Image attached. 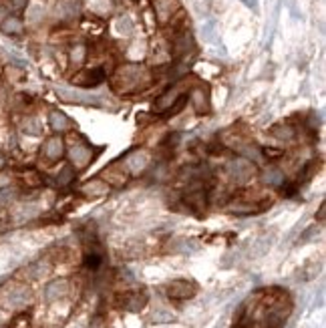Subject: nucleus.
<instances>
[{
    "label": "nucleus",
    "mask_w": 326,
    "mask_h": 328,
    "mask_svg": "<svg viewBox=\"0 0 326 328\" xmlns=\"http://www.w3.org/2000/svg\"><path fill=\"white\" fill-rule=\"evenodd\" d=\"M107 191H109V183L103 179H93V181L83 185V193L91 195V198H99V195H105Z\"/></svg>",
    "instance_id": "4468645a"
},
{
    "label": "nucleus",
    "mask_w": 326,
    "mask_h": 328,
    "mask_svg": "<svg viewBox=\"0 0 326 328\" xmlns=\"http://www.w3.org/2000/svg\"><path fill=\"white\" fill-rule=\"evenodd\" d=\"M147 163H149V155L145 151H135V153H131V155H127V159H125V167L129 171H133V173L143 171L147 167Z\"/></svg>",
    "instance_id": "9b49d317"
},
{
    "label": "nucleus",
    "mask_w": 326,
    "mask_h": 328,
    "mask_svg": "<svg viewBox=\"0 0 326 328\" xmlns=\"http://www.w3.org/2000/svg\"><path fill=\"white\" fill-rule=\"evenodd\" d=\"M191 105L195 107V111H198V113H207L209 111L207 93H204V89H193V93H191Z\"/></svg>",
    "instance_id": "2eb2a0df"
},
{
    "label": "nucleus",
    "mask_w": 326,
    "mask_h": 328,
    "mask_svg": "<svg viewBox=\"0 0 326 328\" xmlns=\"http://www.w3.org/2000/svg\"><path fill=\"white\" fill-rule=\"evenodd\" d=\"M242 153L248 157V159H254V161H262V149L256 147V145H246L242 147Z\"/></svg>",
    "instance_id": "b1692460"
},
{
    "label": "nucleus",
    "mask_w": 326,
    "mask_h": 328,
    "mask_svg": "<svg viewBox=\"0 0 326 328\" xmlns=\"http://www.w3.org/2000/svg\"><path fill=\"white\" fill-rule=\"evenodd\" d=\"M254 173V165L250 159L244 157H236L228 163V176L234 183H246Z\"/></svg>",
    "instance_id": "f03ea898"
},
{
    "label": "nucleus",
    "mask_w": 326,
    "mask_h": 328,
    "mask_svg": "<svg viewBox=\"0 0 326 328\" xmlns=\"http://www.w3.org/2000/svg\"><path fill=\"white\" fill-rule=\"evenodd\" d=\"M69 294V280H64V278H59V280H53L47 284V288H45V298L47 302H55L59 298H64Z\"/></svg>",
    "instance_id": "6e6552de"
},
{
    "label": "nucleus",
    "mask_w": 326,
    "mask_h": 328,
    "mask_svg": "<svg viewBox=\"0 0 326 328\" xmlns=\"http://www.w3.org/2000/svg\"><path fill=\"white\" fill-rule=\"evenodd\" d=\"M73 178H75V171L71 167H62L60 173H59V178H57V183L59 185H69L73 181Z\"/></svg>",
    "instance_id": "a878e982"
},
{
    "label": "nucleus",
    "mask_w": 326,
    "mask_h": 328,
    "mask_svg": "<svg viewBox=\"0 0 326 328\" xmlns=\"http://www.w3.org/2000/svg\"><path fill=\"white\" fill-rule=\"evenodd\" d=\"M0 29H2L4 34H20L23 32V23H20L16 16H8V18H4V23Z\"/></svg>",
    "instance_id": "aec40b11"
},
{
    "label": "nucleus",
    "mask_w": 326,
    "mask_h": 328,
    "mask_svg": "<svg viewBox=\"0 0 326 328\" xmlns=\"http://www.w3.org/2000/svg\"><path fill=\"white\" fill-rule=\"evenodd\" d=\"M49 123H51V127L55 129V131H67L69 127H71V119L64 115L62 111H51V115H49Z\"/></svg>",
    "instance_id": "dca6fc26"
},
{
    "label": "nucleus",
    "mask_w": 326,
    "mask_h": 328,
    "mask_svg": "<svg viewBox=\"0 0 326 328\" xmlns=\"http://www.w3.org/2000/svg\"><path fill=\"white\" fill-rule=\"evenodd\" d=\"M105 81V71L103 69H91V71H85L81 75H77L73 79L75 85L79 87H85V89H89V87H97L99 83Z\"/></svg>",
    "instance_id": "1a4fd4ad"
},
{
    "label": "nucleus",
    "mask_w": 326,
    "mask_h": 328,
    "mask_svg": "<svg viewBox=\"0 0 326 328\" xmlns=\"http://www.w3.org/2000/svg\"><path fill=\"white\" fill-rule=\"evenodd\" d=\"M244 2L250 6V8H254V10H258V2H256V0H244Z\"/></svg>",
    "instance_id": "72a5a7b5"
},
{
    "label": "nucleus",
    "mask_w": 326,
    "mask_h": 328,
    "mask_svg": "<svg viewBox=\"0 0 326 328\" xmlns=\"http://www.w3.org/2000/svg\"><path fill=\"white\" fill-rule=\"evenodd\" d=\"M16 200V189L14 187H0V206H8Z\"/></svg>",
    "instance_id": "5701e85b"
},
{
    "label": "nucleus",
    "mask_w": 326,
    "mask_h": 328,
    "mask_svg": "<svg viewBox=\"0 0 326 328\" xmlns=\"http://www.w3.org/2000/svg\"><path fill=\"white\" fill-rule=\"evenodd\" d=\"M23 131H25L27 135H40V133H42V127H40L38 119L30 117V119H27V121L23 123Z\"/></svg>",
    "instance_id": "4be33fe9"
},
{
    "label": "nucleus",
    "mask_w": 326,
    "mask_h": 328,
    "mask_svg": "<svg viewBox=\"0 0 326 328\" xmlns=\"http://www.w3.org/2000/svg\"><path fill=\"white\" fill-rule=\"evenodd\" d=\"M85 59V49L83 47H77L75 51H73V62H81Z\"/></svg>",
    "instance_id": "2f4dec72"
},
{
    "label": "nucleus",
    "mask_w": 326,
    "mask_h": 328,
    "mask_svg": "<svg viewBox=\"0 0 326 328\" xmlns=\"http://www.w3.org/2000/svg\"><path fill=\"white\" fill-rule=\"evenodd\" d=\"M314 236H318V228H316V226H310V228H308L306 232H304V234L300 236L298 244H306V242H310V239H312Z\"/></svg>",
    "instance_id": "bb28decb"
},
{
    "label": "nucleus",
    "mask_w": 326,
    "mask_h": 328,
    "mask_svg": "<svg viewBox=\"0 0 326 328\" xmlns=\"http://www.w3.org/2000/svg\"><path fill=\"white\" fill-rule=\"evenodd\" d=\"M262 181L270 187H278V185L284 183V173H282L280 169H276V167H270L262 173Z\"/></svg>",
    "instance_id": "f3484780"
},
{
    "label": "nucleus",
    "mask_w": 326,
    "mask_h": 328,
    "mask_svg": "<svg viewBox=\"0 0 326 328\" xmlns=\"http://www.w3.org/2000/svg\"><path fill=\"white\" fill-rule=\"evenodd\" d=\"M324 217H326V204H320V208H318V222L320 224L324 222Z\"/></svg>",
    "instance_id": "473e14b6"
},
{
    "label": "nucleus",
    "mask_w": 326,
    "mask_h": 328,
    "mask_svg": "<svg viewBox=\"0 0 326 328\" xmlns=\"http://www.w3.org/2000/svg\"><path fill=\"white\" fill-rule=\"evenodd\" d=\"M153 320H155V322H171V320H173V316H171L169 312L159 310V312H153Z\"/></svg>",
    "instance_id": "c756f323"
},
{
    "label": "nucleus",
    "mask_w": 326,
    "mask_h": 328,
    "mask_svg": "<svg viewBox=\"0 0 326 328\" xmlns=\"http://www.w3.org/2000/svg\"><path fill=\"white\" fill-rule=\"evenodd\" d=\"M12 328H30V320H29V316H27V314L16 316L14 322H12Z\"/></svg>",
    "instance_id": "cd10ccee"
},
{
    "label": "nucleus",
    "mask_w": 326,
    "mask_h": 328,
    "mask_svg": "<svg viewBox=\"0 0 326 328\" xmlns=\"http://www.w3.org/2000/svg\"><path fill=\"white\" fill-rule=\"evenodd\" d=\"M42 153L49 161H57L62 157V141L59 137H53V139H47V143L42 145Z\"/></svg>",
    "instance_id": "f8f14e48"
},
{
    "label": "nucleus",
    "mask_w": 326,
    "mask_h": 328,
    "mask_svg": "<svg viewBox=\"0 0 326 328\" xmlns=\"http://www.w3.org/2000/svg\"><path fill=\"white\" fill-rule=\"evenodd\" d=\"M0 328H4V326H0Z\"/></svg>",
    "instance_id": "f704fd0d"
},
{
    "label": "nucleus",
    "mask_w": 326,
    "mask_h": 328,
    "mask_svg": "<svg viewBox=\"0 0 326 328\" xmlns=\"http://www.w3.org/2000/svg\"><path fill=\"white\" fill-rule=\"evenodd\" d=\"M195 284L189 280H173L167 286V296L171 300H187L191 296H195Z\"/></svg>",
    "instance_id": "20e7f679"
},
{
    "label": "nucleus",
    "mask_w": 326,
    "mask_h": 328,
    "mask_svg": "<svg viewBox=\"0 0 326 328\" xmlns=\"http://www.w3.org/2000/svg\"><path fill=\"white\" fill-rule=\"evenodd\" d=\"M57 95H59L60 99H64V101H71V103H85V105H95V107H101V105H103V99H101V97L85 95V93H81V91L64 89V87H59Z\"/></svg>",
    "instance_id": "39448f33"
},
{
    "label": "nucleus",
    "mask_w": 326,
    "mask_h": 328,
    "mask_svg": "<svg viewBox=\"0 0 326 328\" xmlns=\"http://www.w3.org/2000/svg\"><path fill=\"white\" fill-rule=\"evenodd\" d=\"M101 264H103V254H101V250H91V252H87V256H85V266H87V268L97 270Z\"/></svg>",
    "instance_id": "412c9836"
},
{
    "label": "nucleus",
    "mask_w": 326,
    "mask_h": 328,
    "mask_svg": "<svg viewBox=\"0 0 326 328\" xmlns=\"http://www.w3.org/2000/svg\"><path fill=\"white\" fill-rule=\"evenodd\" d=\"M272 135L280 141H290V139H294V127L288 123H280L272 129Z\"/></svg>",
    "instance_id": "a211bd4d"
},
{
    "label": "nucleus",
    "mask_w": 326,
    "mask_h": 328,
    "mask_svg": "<svg viewBox=\"0 0 326 328\" xmlns=\"http://www.w3.org/2000/svg\"><path fill=\"white\" fill-rule=\"evenodd\" d=\"M117 27H119V32H125V34L131 32V23H129V18H121Z\"/></svg>",
    "instance_id": "7c9ffc66"
},
{
    "label": "nucleus",
    "mask_w": 326,
    "mask_h": 328,
    "mask_svg": "<svg viewBox=\"0 0 326 328\" xmlns=\"http://www.w3.org/2000/svg\"><path fill=\"white\" fill-rule=\"evenodd\" d=\"M147 304V294L145 292H139V290H133V292H125L119 296V306L129 312H139L143 310V306Z\"/></svg>",
    "instance_id": "423d86ee"
},
{
    "label": "nucleus",
    "mask_w": 326,
    "mask_h": 328,
    "mask_svg": "<svg viewBox=\"0 0 326 328\" xmlns=\"http://www.w3.org/2000/svg\"><path fill=\"white\" fill-rule=\"evenodd\" d=\"M145 77V71L141 67H133V64H129V67H123L117 71L115 75V89H119L121 93L123 91H131V89H137L141 85V79Z\"/></svg>",
    "instance_id": "f257e3e1"
},
{
    "label": "nucleus",
    "mask_w": 326,
    "mask_h": 328,
    "mask_svg": "<svg viewBox=\"0 0 326 328\" xmlns=\"http://www.w3.org/2000/svg\"><path fill=\"white\" fill-rule=\"evenodd\" d=\"M49 270H51V266H49V262L47 260H38V262H34L32 266H29V276L32 278V280H36V278H42V276H47L49 274Z\"/></svg>",
    "instance_id": "6ab92c4d"
},
{
    "label": "nucleus",
    "mask_w": 326,
    "mask_h": 328,
    "mask_svg": "<svg viewBox=\"0 0 326 328\" xmlns=\"http://www.w3.org/2000/svg\"><path fill=\"white\" fill-rule=\"evenodd\" d=\"M155 4V12H157V18L161 23H165L167 18H171V14L176 12L178 8V0H153Z\"/></svg>",
    "instance_id": "ddd939ff"
},
{
    "label": "nucleus",
    "mask_w": 326,
    "mask_h": 328,
    "mask_svg": "<svg viewBox=\"0 0 326 328\" xmlns=\"http://www.w3.org/2000/svg\"><path fill=\"white\" fill-rule=\"evenodd\" d=\"M4 302L10 308H23L30 302V290L27 286H12L4 292Z\"/></svg>",
    "instance_id": "0eeeda50"
},
{
    "label": "nucleus",
    "mask_w": 326,
    "mask_h": 328,
    "mask_svg": "<svg viewBox=\"0 0 326 328\" xmlns=\"http://www.w3.org/2000/svg\"><path fill=\"white\" fill-rule=\"evenodd\" d=\"M69 155H71L73 165L81 169V167H87V165L93 161V149L87 145V143H83V141H73Z\"/></svg>",
    "instance_id": "7ed1b4c3"
},
{
    "label": "nucleus",
    "mask_w": 326,
    "mask_h": 328,
    "mask_svg": "<svg viewBox=\"0 0 326 328\" xmlns=\"http://www.w3.org/2000/svg\"><path fill=\"white\" fill-rule=\"evenodd\" d=\"M179 99V87H171V89H167L163 95H159L153 103V111L155 113H165L171 109V105L176 103Z\"/></svg>",
    "instance_id": "9d476101"
},
{
    "label": "nucleus",
    "mask_w": 326,
    "mask_h": 328,
    "mask_svg": "<svg viewBox=\"0 0 326 328\" xmlns=\"http://www.w3.org/2000/svg\"><path fill=\"white\" fill-rule=\"evenodd\" d=\"M320 272V264H316V262H310V264H306L302 268V280H312L316 274Z\"/></svg>",
    "instance_id": "393cba45"
},
{
    "label": "nucleus",
    "mask_w": 326,
    "mask_h": 328,
    "mask_svg": "<svg viewBox=\"0 0 326 328\" xmlns=\"http://www.w3.org/2000/svg\"><path fill=\"white\" fill-rule=\"evenodd\" d=\"M270 244H272V238H262V239H260L258 246H256V256L264 254V252L270 248Z\"/></svg>",
    "instance_id": "c85d7f7f"
}]
</instances>
